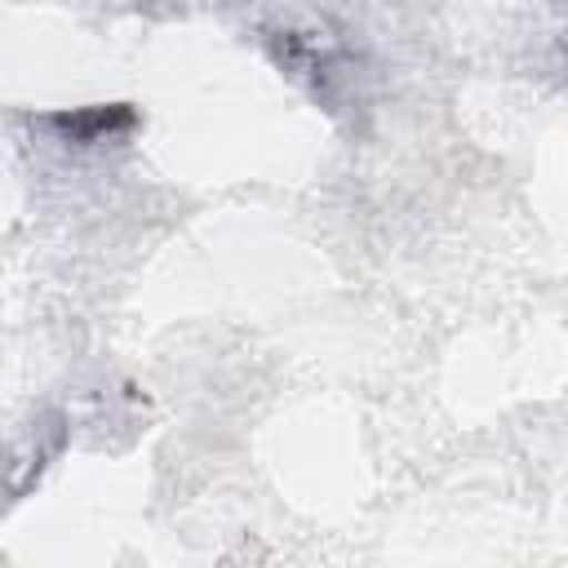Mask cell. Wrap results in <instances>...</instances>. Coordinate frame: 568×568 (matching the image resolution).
<instances>
[{"instance_id": "6da1fadb", "label": "cell", "mask_w": 568, "mask_h": 568, "mask_svg": "<svg viewBox=\"0 0 568 568\" xmlns=\"http://www.w3.org/2000/svg\"><path fill=\"white\" fill-rule=\"evenodd\" d=\"M58 129H67L71 138H102L111 129H129L133 124V111L129 106H93V111H75V115H53Z\"/></svg>"}]
</instances>
